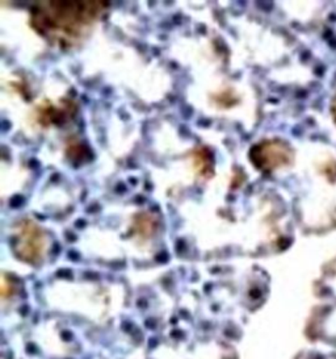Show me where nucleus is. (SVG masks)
I'll return each mask as SVG.
<instances>
[{"instance_id":"1","label":"nucleus","mask_w":336,"mask_h":359,"mask_svg":"<svg viewBox=\"0 0 336 359\" xmlns=\"http://www.w3.org/2000/svg\"><path fill=\"white\" fill-rule=\"evenodd\" d=\"M106 8L104 1H42L31 7V24L49 43L70 49L84 41Z\"/></svg>"},{"instance_id":"2","label":"nucleus","mask_w":336,"mask_h":359,"mask_svg":"<svg viewBox=\"0 0 336 359\" xmlns=\"http://www.w3.org/2000/svg\"><path fill=\"white\" fill-rule=\"evenodd\" d=\"M13 250L25 262L38 264L48 250V236L31 219L18 222L13 231Z\"/></svg>"},{"instance_id":"3","label":"nucleus","mask_w":336,"mask_h":359,"mask_svg":"<svg viewBox=\"0 0 336 359\" xmlns=\"http://www.w3.org/2000/svg\"><path fill=\"white\" fill-rule=\"evenodd\" d=\"M292 149L280 140H265L251 149V162L262 171H274L292 161Z\"/></svg>"},{"instance_id":"4","label":"nucleus","mask_w":336,"mask_h":359,"mask_svg":"<svg viewBox=\"0 0 336 359\" xmlns=\"http://www.w3.org/2000/svg\"><path fill=\"white\" fill-rule=\"evenodd\" d=\"M71 114H73V109H69L67 107L50 104V106H41L38 108L37 118L43 126H49V124H57L58 121H63Z\"/></svg>"}]
</instances>
